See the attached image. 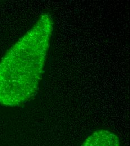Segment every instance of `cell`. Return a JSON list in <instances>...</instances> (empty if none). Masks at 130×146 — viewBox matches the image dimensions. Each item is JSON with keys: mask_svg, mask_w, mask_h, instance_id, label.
I'll return each instance as SVG.
<instances>
[{"mask_svg": "<svg viewBox=\"0 0 130 146\" xmlns=\"http://www.w3.org/2000/svg\"><path fill=\"white\" fill-rule=\"evenodd\" d=\"M81 146H120L119 138L107 130H98L89 136Z\"/></svg>", "mask_w": 130, "mask_h": 146, "instance_id": "obj_2", "label": "cell"}, {"mask_svg": "<svg viewBox=\"0 0 130 146\" xmlns=\"http://www.w3.org/2000/svg\"><path fill=\"white\" fill-rule=\"evenodd\" d=\"M53 30V20L42 15L33 27L0 62V104L18 106L37 93Z\"/></svg>", "mask_w": 130, "mask_h": 146, "instance_id": "obj_1", "label": "cell"}]
</instances>
